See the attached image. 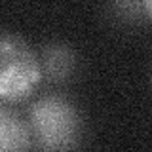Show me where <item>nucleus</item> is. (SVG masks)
I'll list each match as a JSON object with an SVG mask.
<instances>
[{
	"label": "nucleus",
	"instance_id": "obj_1",
	"mask_svg": "<svg viewBox=\"0 0 152 152\" xmlns=\"http://www.w3.org/2000/svg\"><path fill=\"white\" fill-rule=\"evenodd\" d=\"M34 146L40 150H69L78 145L82 120L74 104L59 95L34 101L27 114Z\"/></svg>",
	"mask_w": 152,
	"mask_h": 152
},
{
	"label": "nucleus",
	"instance_id": "obj_4",
	"mask_svg": "<svg viewBox=\"0 0 152 152\" xmlns=\"http://www.w3.org/2000/svg\"><path fill=\"white\" fill-rule=\"evenodd\" d=\"M42 74L50 82H65L70 78L76 66V55L66 44L50 42L40 51Z\"/></svg>",
	"mask_w": 152,
	"mask_h": 152
},
{
	"label": "nucleus",
	"instance_id": "obj_6",
	"mask_svg": "<svg viewBox=\"0 0 152 152\" xmlns=\"http://www.w3.org/2000/svg\"><path fill=\"white\" fill-rule=\"evenodd\" d=\"M142 6H145V13L152 19V0H142Z\"/></svg>",
	"mask_w": 152,
	"mask_h": 152
},
{
	"label": "nucleus",
	"instance_id": "obj_5",
	"mask_svg": "<svg viewBox=\"0 0 152 152\" xmlns=\"http://www.w3.org/2000/svg\"><path fill=\"white\" fill-rule=\"evenodd\" d=\"M112 10L122 21H137L145 6L142 0H112Z\"/></svg>",
	"mask_w": 152,
	"mask_h": 152
},
{
	"label": "nucleus",
	"instance_id": "obj_2",
	"mask_svg": "<svg viewBox=\"0 0 152 152\" xmlns=\"http://www.w3.org/2000/svg\"><path fill=\"white\" fill-rule=\"evenodd\" d=\"M42 78L40 57L25 40L2 32L0 38V99L19 103L31 97Z\"/></svg>",
	"mask_w": 152,
	"mask_h": 152
},
{
	"label": "nucleus",
	"instance_id": "obj_3",
	"mask_svg": "<svg viewBox=\"0 0 152 152\" xmlns=\"http://www.w3.org/2000/svg\"><path fill=\"white\" fill-rule=\"evenodd\" d=\"M32 146V133L28 120H23L8 103L0 107V150H28Z\"/></svg>",
	"mask_w": 152,
	"mask_h": 152
}]
</instances>
